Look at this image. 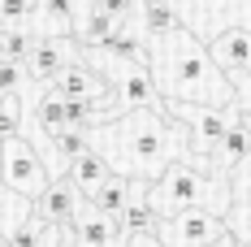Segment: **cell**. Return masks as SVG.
<instances>
[{
    "label": "cell",
    "mask_w": 251,
    "mask_h": 247,
    "mask_svg": "<svg viewBox=\"0 0 251 247\" xmlns=\"http://www.w3.org/2000/svg\"><path fill=\"white\" fill-rule=\"evenodd\" d=\"M91 148L108 161V169L122 178H139V182H156L174 161H191V135L186 126L174 122L169 113L156 109H134L108 126L91 130Z\"/></svg>",
    "instance_id": "1"
},
{
    "label": "cell",
    "mask_w": 251,
    "mask_h": 247,
    "mask_svg": "<svg viewBox=\"0 0 251 247\" xmlns=\"http://www.w3.org/2000/svg\"><path fill=\"white\" fill-rule=\"evenodd\" d=\"M148 70L160 87L165 100H186V104H212V109H229L243 113L238 87L221 74V65L212 61V52L182 26L174 35H160L148 44Z\"/></svg>",
    "instance_id": "2"
},
{
    "label": "cell",
    "mask_w": 251,
    "mask_h": 247,
    "mask_svg": "<svg viewBox=\"0 0 251 247\" xmlns=\"http://www.w3.org/2000/svg\"><path fill=\"white\" fill-rule=\"evenodd\" d=\"M148 204L160 221H169L186 208H208L217 217H229L234 208V173H217L208 165L191 161H174L156 182H148Z\"/></svg>",
    "instance_id": "3"
},
{
    "label": "cell",
    "mask_w": 251,
    "mask_h": 247,
    "mask_svg": "<svg viewBox=\"0 0 251 247\" xmlns=\"http://www.w3.org/2000/svg\"><path fill=\"white\" fill-rule=\"evenodd\" d=\"M165 113L174 117V122L186 126V135H191V152L195 156H212L217 143L226 139L229 122H234V113L229 109H212V104H186V100H165Z\"/></svg>",
    "instance_id": "4"
},
{
    "label": "cell",
    "mask_w": 251,
    "mask_h": 247,
    "mask_svg": "<svg viewBox=\"0 0 251 247\" xmlns=\"http://www.w3.org/2000/svg\"><path fill=\"white\" fill-rule=\"evenodd\" d=\"M0 173H4V182H9V191H18V195H26V199L44 195L52 187V173L44 169V161L35 156V148L26 143L22 135H13V139L0 143Z\"/></svg>",
    "instance_id": "5"
},
{
    "label": "cell",
    "mask_w": 251,
    "mask_h": 247,
    "mask_svg": "<svg viewBox=\"0 0 251 247\" xmlns=\"http://www.w3.org/2000/svg\"><path fill=\"white\" fill-rule=\"evenodd\" d=\"M208 52H212V61L221 65V74L238 87V100L247 96V109L251 113V30L247 26H229V30H221L212 44H208Z\"/></svg>",
    "instance_id": "6"
},
{
    "label": "cell",
    "mask_w": 251,
    "mask_h": 247,
    "mask_svg": "<svg viewBox=\"0 0 251 247\" xmlns=\"http://www.w3.org/2000/svg\"><path fill=\"white\" fill-rule=\"evenodd\" d=\"M108 82H113V96L122 104V113H134V109H156L165 113V96L156 87L148 65H126V61H113L108 65Z\"/></svg>",
    "instance_id": "7"
},
{
    "label": "cell",
    "mask_w": 251,
    "mask_h": 247,
    "mask_svg": "<svg viewBox=\"0 0 251 247\" xmlns=\"http://www.w3.org/2000/svg\"><path fill=\"white\" fill-rule=\"evenodd\" d=\"M226 230H229L226 217H217L208 208H186V213H177L169 221H160V239L169 247H208L212 239H221Z\"/></svg>",
    "instance_id": "8"
},
{
    "label": "cell",
    "mask_w": 251,
    "mask_h": 247,
    "mask_svg": "<svg viewBox=\"0 0 251 247\" xmlns=\"http://www.w3.org/2000/svg\"><path fill=\"white\" fill-rule=\"evenodd\" d=\"M70 234H74L82 247H126V230L117 217H108L100 208H91L87 199H82V208L74 213V221L65 225Z\"/></svg>",
    "instance_id": "9"
},
{
    "label": "cell",
    "mask_w": 251,
    "mask_h": 247,
    "mask_svg": "<svg viewBox=\"0 0 251 247\" xmlns=\"http://www.w3.org/2000/svg\"><path fill=\"white\" fill-rule=\"evenodd\" d=\"M48 87L56 91V96H65V100H108V96H113L108 74H104L100 65L82 61V56H78V61L56 78V82H48Z\"/></svg>",
    "instance_id": "10"
},
{
    "label": "cell",
    "mask_w": 251,
    "mask_h": 247,
    "mask_svg": "<svg viewBox=\"0 0 251 247\" xmlns=\"http://www.w3.org/2000/svg\"><path fill=\"white\" fill-rule=\"evenodd\" d=\"M65 39H70V35H39V39H35V48H30V61H26V74L39 78L44 87L56 82V78L78 61L74 48H70Z\"/></svg>",
    "instance_id": "11"
},
{
    "label": "cell",
    "mask_w": 251,
    "mask_h": 247,
    "mask_svg": "<svg viewBox=\"0 0 251 247\" xmlns=\"http://www.w3.org/2000/svg\"><path fill=\"white\" fill-rule=\"evenodd\" d=\"M78 208H82V191H78L70 178H52L48 191L30 199V213L39 221H48V225H70Z\"/></svg>",
    "instance_id": "12"
},
{
    "label": "cell",
    "mask_w": 251,
    "mask_h": 247,
    "mask_svg": "<svg viewBox=\"0 0 251 247\" xmlns=\"http://www.w3.org/2000/svg\"><path fill=\"white\" fill-rule=\"evenodd\" d=\"M247 161H251V117L247 113H234L226 139H221L217 152L208 156V165H212L217 173H234V169H243Z\"/></svg>",
    "instance_id": "13"
},
{
    "label": "cell",
    "mask_w": 251,
    "mask_h": 247,
    "mask_svg": "<svg viewBox=\"0 0 251 247\" xmlns=\"http://www.w3.org/2000/svg\"><path fill=\"white\" fill-rule=\"evenodd\" d=\"M61 178H70L78 191H82V199H87L91 191H100L104 182L113 178V169H108V161H104L100 152L91 148V152H82V156H74V161L65 165V173H61Z\"/></svg>",
    "instance_id": "14"
},
{
    "label": "cell",
    "mask_w": 251,
    "mask_h": 247,
    "mask_svg": "<svg viewBox=\"0 0 251 247\" xmlns=\"http://www.w3.org/2000/svg\"><path fill=\"white\" fill-rule=\"evenodd\" d=\"M226 225L238 234V243H251V161L243 169H234V208Z\"/></svg>",
    "instance_id": "15"
},
{
    "label": "cell",
    "mask_w": 251,
    "mask_h": 247,
    "mask_svg": "<svg viewBox=\"0 0 251 247\" xmlns=\"http://www.w3.org/2000/svg\"><path fill=\"white\" fill-rule=\"evenodd\" d=\"M35 22L44 26V35H70L78 30V9L74 0H35Z\"/></svg>",
    "instance_id": "16"
},
{
    "label": "cell",
    "mask_w": 251,
    "mask_h": 247,
    "mask_svg": "<svg viewBox=\"0 0 251 247\" xmlns=\"http://www.w3.org/2000/svg\"><path fill=\"white\" fill-rule=\"evenodd\" d=\"M134 9H139V18H143L148 39H160V35H174V30H182V18H177L169 4H160V0H134Z\"/></svg>",
    "instance_id": "17"
},
{
    "label": "cell",
    "mask_w": 251,
    "mask_h": 247,
    "mask_svg": "<svg viewBox=\"0 0 251 247\" xmlns=\"http://www.w3.org/2000/svg\"><path fill=\"white\" fill-rule=\"evenodd\" d=\"M35 117H39V126H44L48 139L65 135V130H70V126H65V96H56L52 87H44V96H39V104H35Z\"/></svg>",
    "instance_id": "18"
},
{
    "label": "cell",
    "mask_w": 251,
    "mask_h": 247,
    "mask_svg": "<svg viewBox=\"0 0 251 247\" xmlns=\"http://www.w3.org/2000/svg\"><path fill=\"white\" fill-rule=\"evenodd\" d=\"M122 230H126V239H130V234H160V217L151 213L148 195H139V199L122 213Z\"/></svg>",
    "instance_id": "19"
},
{
    "label": "cell",
    "mask_w": 251,
    "mask_h": 247,
    "mask_svg": "<svg viewBox=\"0 0 251 247\" xmlns=\"http://www.w3.org/2000/svg\"><path fill=\"white\" fill-rule=\"evenodd\" d=\"M35 22V0H0V30H26Z\"/></svg>",
    "instance_id": "20"
},
{
    "label": "cell",
    "mask_w": 251,
    "mask_h": 247,
    "mask_svg": "<svg viewBox=\"0 0 251 247\" xmlns=\"http://www.w3.org/2000/svg\"><path fill=\"white\" fill-rule=\"evenodd\" d=\"M30 48H35V35H26V30H0V56L4 61L26 65L30 61Z\"/></svg>",
    "instance_id": "21"
},
{
    "label": "cell",
    "mask_w": 251,
    "mask_h": 247,
    "mask_svg": "<svg viewBox=\"0 0 251 247\" xmlns=\"http://www.w3.org/2000/svg\"><path fill=\"white\" fill-rule=\"evenodd\" d=\"M52 143H56V156H61V161L70 165L74 156L91 152V130H65V135H56Z\"/></svg>",
    "instance_id": "22"
},
{
    "label": "cell",
    "mask_w": 251,
    "mask_h": 247,
    "mask_svg": "<svg viewBox=\"0 0 251 247\" xmlns=\"http://www.w3.org/2000/svg\"><path fill=\"white\" fill-rule=\"evenodd\" d=\"M18 130H22V100H18V96H4V100H0V143L13 139Z\"/></svg>",
    "instance_id": "23"
},
{
    "label": "cell",
    "mask_w": 251,
    "mask_h": 247,
    "mask_svg": "<svg viewBox=\"0 0 251 247\" xmlns=\"http://www.w3.org/2000/svg\"><path fill=\"white\" fill-rule=\"evenodd\" d=\"M26 82V65H18V61H4L0 56V100L4 96H18Z\"/></svg>",
    "instance_id": "24"
},
{
    "label": "cell",
    "mask_w": 251,
    "mask_h": 247,
    "mask_svg": "<svg viewBox=\"0 0 251 247\" xmlns=\"http://www.w3.org/2000/svg\"><path fill=\"white\" fill-rule=\"evenodd\" d=\"M87 4H91V9H100V13H113V18H130V13H134V0H87Z\"/></svg>",
    "instance_id": "25"
},
{
    "label": "cell",
    "mask_w": 251,
    "mask_h": 247,
    "mask_svg": "<svg viewBox=\"0 0 251 247\" xmlns=\"http://www.w3.org/2000/svg\"><path fill=\"white\" fill-rule=\"evenodd\" d=\"M126 247H169V243H165L160 234H130V239H126Z\"/></svg>",
    "instance_id": "26"
},
{
    "label": "cell",
    "mask_w": 251,
    "mask_h": 247,
    "mask_svg": "<svg viewBox=\"0 0 251 247\" xmlns=\"http://www.w3.org/2000/svg\"><path fill=\"white\" fill-rule=\"evenodd\" d=\"M208 247H243V243H238V234H234V230H226L221 239H212Z\"/></svg>",
    "instance_id": "27"
},
{
    "label": "cell",
    "mask_w": 251,
    "mask_h": 247,
    "mask_svg": "<svg viewBox=\"0 0 251 247\" xmlns=\"http://www.w3.org/2000/svg\"><path fill=\"white\" fill-rule=\"evenodd\" d=\"M243 247H251V243H243Z\"/></svg>",
    "instance_id": "28"
},
{
    "label": "cell",
    "mask_w": 251,
    "mask_h": 247,
    "mask_svg": "<svg viewBox=\"0 0 251 247\" xmlns=\"http://www.w3.org/2000/svg\"><path fill=\"white\" fill-rule=\"evenodd\" d=\"M247 117H251V113H247Z\"/></svg>",
    "instance_id": "29"
}]
</instances>
